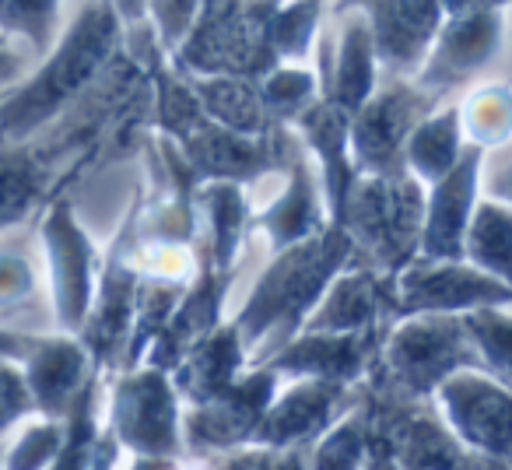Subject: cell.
Wrapping results in <instances>:
<instances>
[{"mask_svg":"<svg viewBox=\"0 0 512 470\" xmlns=\"http://www.w3.org/2000/svg\"><path fill=\"white\" fill-rule=\"evenodd\" d=\"M0 95H4V88H0Z\"/></svg>","mask_w":512,"mask_h":470,"instance_id":"b9f144b4","label":"cell"},{"mask_svg":"<svg viewBox=\"0 0 512 470\" xmlns=\"http://www.w3.org/2000/svg\"><path fill=\"white\" fill-rule=\"evenodd\" d=\"M481 306H512V288L477 271L467 260L418 257L393 278V316L449 313L463 316Z\"/></svg>","mask_w":512,"mask_h":470,"instance_id":"9c48e42d","label":"cell"},{"mask_svg":"<svg viewBox=\"0 0 512 470\" xmlns=\"http://www.w3.org/2000/svg\"><path fill=\"white\" fill-rule=\"evenodd\" d=\"M505 32H509L505 8L446 18L421 71L414 74V85L432 95L435 102L474 85L505 53Z\"/></svg>","mask_w":512,"mask_h":470,"instance_id":"52a82bcc","label":"cell"},{"mask_svg":"<svg viewBox=\"0 0 512 470\" xmlns=\"http://www.w3.org/2000/svg\"><path fill=\"white\" fill-rule=\"evenodd\" d=\"M92 351L81 337L67 334H39L29 337L22 355L25 383H29L32 404L43 418H71V411L92 393Z\"/></svg>","mask_w":512,"mask_h":470,"instance_id":"5bb4252c","label":"cell"},{"mask_svg":"<svg viewBox=\"0 0 512 470\" xmlns=\"http://www.w3.org/2000/svg\"><path fill=\"white\" fill-rule=\"evenodd\" d=\"M330 0H281L271 18V46L281 64H306L316 50Z\"/></svg>","mask_w":512,"mask_h":470,"instance_id":"f546056e","label":"cell"},{"mask_svg":"<svg viewBox=\"0 0 512 470\" xmlns=\"http://www.w3.org/2000/svg\"><path fill=\"white\" fill-rule=\"evenodd\" d=\"M425 225V186L411 172L358 176L341 211V228L355 250L365 253L372 271L397 278L418 260Z\"/></svg>","mask_w":512,"mask_h":470,"instance_id":"3957f363","label":"cell"},{"mask_svg":"<svg viewBox=\"0 0 512 470\" xmlns=\"http://www.w3.org/2000/svg\"><path fill=\"white\" fill-rule=\"evenodd\" d=\"M246 362V351H242V337L235 330V323L221 330H211L190 355L179 362L176 369V390L186 393L193 404H204V400L225 393L228 386L239 379V365Z\"/></svg>","mask_w":512,"mask_h":470,"instance_id":"603a6c76","label":"cell"},{"mask_svg":"<svg viewBox=\"0 0 512 470\" xmlns=\"http://www.w3.org/2000/svg\"><path fill=\"white\" fill-rule=\"evenodd\" d=\"M383 313H393V281H383L379 271L369 267H351L330 281L302 330H327V334L376 330Z\"/></svg>","mask_w":512,"mask_h":470,"instance_id":"44dd1931","label":"cell"},{"mask_svg":"<svg viewBox=\"0 0 512 470\" xmlns=\"http://www.w3.org/2000/svg\"><path fill=\"white\" fill-rule=\"evenodd\" d=\"M463 260L512 288V207L481 193L463 239Z\"/></svg>","mask_w":512,"mask_h":470,"instance_id":"d4e9b609","label":"cell"},{"mask_svg":"<svg viewBox=\"0 0 512 470\" xmlns=\"http://www.w3.org/2000/svg\"><path fill=\"white\" fill-rule=\"evenodd\" d=\"M113 435L137 456H169L179 446L176 383L165 369H137L113 386Z\"/></svg>","mask_w":512,"mask_h":470,"instance_id":"4fadbf2b","label":"cell"},{"mask_svg":"<svg viewBox=\"0 0 512 470\" xmlns=\"http://www.w3.org/2000/svg\"><path fill=\"white\" fill-rule=\"evenodd\" d=\"M351 253L355 243L341 225H327L320 235H309L274 253L232 320L249 362L264 365L306 327L309 313L323 299L330 281L344 271Z\"/></svg>","mask_w":512,"mask_h":470,"instance_id":"7a4b0ae2","label":"cell"},{"mask_svg":"<svg viewBox=\"0 0 512 470\" xmlns=\"http://www.w3.org/2000/svg\"><path fill=\"white\" fill-rule=\"evenodd\" d=\"M186 81H190L200 109L214 123L235 130V134L264 137L281 127V120L267 109L264 95H260V81L235 78V74H200V78H186Z\"/></svg>","mask_w":512,"mask_h":470,"instance_id":"7402d4cb","label":"cell"},{"mask_svg":"<svg viewBox=\"0 0 512 470\" xmlns=\"http://www.w3.org/2000/svg\"><path fill=\"white\" fill-rule=\"evenodd\" d=\"M481 162L484 148L467 144L460 162L439 179L425 186V225H421V250L425 260H460L467 239L470 214L481 200Z\"/></svg>","mask_w":512,"mask_h":470,"instance_id":"9a60e30c","label":"cell"},{"mask_svg":"<svg viewBox=\"0 0 512 470\" xmlns=\"http://www.w3.org/2000/svg\"><path fill=\"white\" fill-rule=\"evenodd\" d=\"M481 193L498 200V204L512 207V141H505L502 148H495V151H484Z\"/></svg>","mask_w":512,"mask_h":470,"instance_id":"8d00e7d4","label":"cell"},{"mask_svg":"<svg viewBox=\"0 0 512 470\" xmlns=\"http://www.w3.org/2000/svg\"><path fill=\"white\" fill-rule=\"evenodd\" d=\"M463 148L467 141L460 127V106H435L407 137L404 165L421 186H432L460 162Z\"/></svg>","mask_w":512,"mask_h":470,"instance_id":"cb8c5ba5","label":"cell"},{"mask_svg":"<svg viewBox=\"0 0 512 470\" xmlns=\"http://www.w3.org/2000/svg\"><path fill=\"white\" fill-rule=\"evenodd\" d=\"M46 186L43 158L25 144H0V232L18 228L39 204Z\"/></svg>","mask_w":512,"mask_h":470,"instance_id":"4316f807","label":"cell"},{"mask_svg":"<svg viewBox=\"0 0 512 470\" xmlns=\"http://www.w3.org/2000/svg\"><path fill=\"white\" fill-rule=\"evenodd\" d=\"M372 355V330L327 334V330H302L281 351H274L264 369L292 379H327L351 383L365 372Z\"/></svg>","mask_w":512,"mask_h":470,"instance_id":"ac0fdd59","label":"cell"},{"mask_svg":"<svg viewBox=\"0 0 512 470\" xmlns=\"http://www.w3.org/2000/svg\"><path fill=\"white\" fill-rule=\"evenodd\" d=\"M67 428L57 418L25 425L11 442H4V470H50L64 449Z\"/></svg>","mask_w":512,"mask_h":470,"instance_id":"d6a6232c","label":"cell"},{"mask_svg":"<svg viewBox=\"0 0 512 470\" xmlns=\"http://www.w3.org/2000/svg\"><path fill=\"white\" fill-rule=\"evenodd\" d=\"M211 4L214 0H151L148 25H151V32H155L158 50L172 57Z\"/></svg>","mask_w":512,"mask_h":470,"instance_id":"836d02e7","label":"cell"},{"mask_svg":"<svg viewBox=\"0 0 512 470\" xmlns=\"http://www.w3.org/2000/svg\"><path fill=\"white\" fill-rule=\"evenodd\" d=\"M36 67V57L0 29V88H11Z\"/></svg>","mask_w":512,"mask_h":470,"instance_id":"74e56055","label":"cell"},{"mask_svg":"<svg viewBox=\"0 0 512 470\" xmlns=\"http://www.w3.org/2000/svg\"><path fill=\"white\" fill-rule=\"evenodd\" d=\"M29 414H36V404H32L22 362L8 351H0V442Z\"/></svg>","mask_w":512,"mask_h":470,"instance_id":"e575fe53","label":"cell"},{"mask_svg":"<svg viewBox=\"0 0 512 470\" xmlns=\"http://www.w3.org/2000/svg\"><path fill=\"white\" fill-rule=\"evenodd\" d=\"M43 253L57 330L78 334L95 302V243L67 200H57L43 218Z\"/></svg>","mask_w":512,"mask_h":470,"instance_id":"30bf717a","label":"cell"},{"mask_svg":"<svg viewBox=\"0 0 512 470\" xmlns=\"http://www.w3.org/2000/svg\"><path fill=\"white\" fill-rule=\"evenodd\" d=\"M344 390H348V383H327V379H295L281 393L274 390L253 439L271 442V446L313 439L323 428L334 425L337 407L344 404Z\"/></svg>","mask_w":512,"mask_h":470,"instance_id":"ffe728a7","label":"cell"},{"mask_svg":"<svg viewBox=\"0 0 512 470\" xmlns=\"http://www.w3.org/2000/svg\"><path fill=\"white\" fill-rule=\"evenodd\" d=\"M439 102L407 78H383L362 109L351 116V162L358 176L407 172L404 148L411 130Z\"/></svg>","mask_w":512,"mask_h":470,"instance_id":"8992f818","label":"cell"},{"mask_svg":"<svg viewBox=\"0 0 512 470\" xmlns=\"http://www.w3.org/2000/svg\"><path fill=\"white\" fill-rule=\"evenodd\" d=\"M502 8H512V0H442L446 18L477 15V11H502Z\"/></svg>","mask_w":512,"mask_h":470,"instance_id":"f35d334b","label":"cell"},{"mask_svg":"<svg viewBox=\"0 0 512 470\" xmlns=\"http://www.w3.org/2000/svg\"><path fill=\"white\" fill-rule=\"evenodd\" d=\"M463 327L481 358V369L512 390V306H481L463 313Z\"/></svg>","mask_w":512,"mask_h":470,"instance_id":"4dcf8cb0","label":"cell"},{"mask_svg":"<svg viewBox=\"0 0 512 470\" xmlns=\"http://www.w3.org/2000/svg\"><path fill=\"white\" fill-rule=\"evenodd\" d=\"M0 470H4V442H0Z\"/></svg>","mask_w":512,"mask_h":470,"instance_id":"60d3db41","label":"cell"},{"mask_svg":"<svg viewBox=\"0 0 512 470\" xmlns=\"http://www.w3.org/2000/svg\"><path fill=\"white\" fill-rule=\"evenodd\" d=\"M344 8H358L369 22L383 78L414 81L446 22L442 0H334V11Z\"/></svg>","mask_w":512,"mask_h":470,"instance_id":"8fae6325","label":"cell"},{"mask_svg":"<svg viewBox=\"0 0 512 470\" xmlns=\"http://www.w3.org/2000/svg\"><path fill=\"white\" fill-rule=\"evenodd\" d=\"M449 435L491 460H512V390L481 365L460 369L435 390Z\"/></svg>","mask_w":512,"mask_h":470,"instance_id":"ba28073f","label":"cell"},{"mask_svg":"<svg viewBox=\"0 0 512 470\" xmlns=\"http://www.w3.org/2000/svg\"><path fill=\"white\" fill-rule=\"evenodd\" d=\"M316 78L320 95L355 116L369 102V95L379 88L376 46H372L369 22L358 8L334 11V25L316 36Z\"/></svg>","mask_w":512,"mask_h":470,"instance_id":"7c38bea8","label":"cell"},{"mask_svg":"<svg viewBox=\"0 0 512 470\" xmlns=\"http://www.w3.org/2000/svg\"><path fill=\"white\" fill-rule=\"evenodd\" d=\"M260 95L281 123H292L309 102L320 99V78L302 64H278L260 78Z\"/></svg>","mask_w":512,"mask_h":470,"instance_id":"1f68e13d","label":"cell"},{"mask_svg":"<svg viewBox=\"0 0 512 470\" xmlns=\"http://www.w3.org/2000/svg\"><path fill=\"white\" fill-rule=\"evenodd\" d=\"M463 141L484 151L512 141V85H481L460 106Z\"/></svg>","mask_w":512,"mask_h":470,"instance_id":"f1b7e54d","label":"cell"},{"mask_svg":"<svg viewBox=\"0 0 512 470\" xmlns=\"http://www.w3.org/2000/svg\"><path fill=\"white\" fill-rule=\"evenodd\" d=\"M362 428L358 421H341L327 432V439L316 449V470H355L358 460H362Z\"/></svg>","mask_w":512,"mask_h":470,"instance_id":"d590c367","label":"cell"},{"mask_svg":"<svg viewBox=\"0 0 512 470\" xmlns=\"http://www.w3.org/2000/svg\"><path fill=\"white\" fill-rule=\"evenodd\" d=\"M200 211L207 221V253H211L214 271L228 274L232 271L235 250H239L242 228H246V193L242 183L232 179H211V183L200 190Z\"/></svg>","mask_w":512,"mask_h":470,"instance_id":"484cf974","label":"cell"},{"mask_svg":"<svg viewBox=\"0 0 512 470\" xmlns=\"http://www.w3.org/2000/svg\"><path fill=\"white\" fill-rule=\"evenodd\" d=\"M123 39L127 25L113 0H78L50 53L0 95V144H29L57 123L102 78Z\"/></svg>","mask_w":512,"mask_h":470,"instance_id":"6da1fadb","label":"cell"},{"mask_svg":"<svg viewBox=\"0 0 512 470\" xmlns=\"http://www.w3.org/2000/svg\"><path fill=\"white\" fill-rule=\"evenodd\" d=\"M57 327L46 271H39L36 250L15 228L0 232V334L39 337Z\"/></svg>","mask_w":512,"mask_h":470,"instance_id":"2e32d148","label":"cell"},{"mask_svg":"<svg viewBox=\"0 0 512 470\" xmlns=\"http://www.w3.org/2000/svg\"><path fill=\"white\" fill-rule=\"evenodd\" d=\"M379 365L386 372V383H393L407 397L435 393L453 372L481 365L470 334L463 327V316L449 313H414L400 316L390 330Z\"/></svg>","mask_w":512,"mask_h":470,"instance_id":"5b68a950","label":"cell"},{"mask_svg":"<svg viewBox=\"0 0 512 470\" xmlns=\"http://www.w3.org/2000/svg\"><path fill=\"white\" fill-rule=\"evenodd\" d=\"M323 211H327L323 183L313 179L306 148L295 144L292 158H288V165H285V186L274 193L271 204H267L264 211L256 214V225L264 228L274 253H278V250H285V246L309 239V235H320L323 228H327Z\"/></svg>","mask_w":512,"mask_h":470,"instance_id":"d6986e66","label":"cell"},{"mask_svg":"<svg viewBox=\"0 0 512 470\" xmlns=\"http://www.w3.org/2000/svg\"><path fill=\"white\" fill-rule=\"evenodd\" d=\"M292 123L302 148L320 165V183L323 193H327L330 225H341L344 200H348L351 186L358 179L355 162H351V113H344L341 106H334V102L320 95Z\"/></svg>","mask_w":512,"mask_h":470,"instance_id":"e0dca14e","label":"cell"},{"mask_svg":"<svg viewBox=\"0 0 512 470\" xmlns=\"http://www.w3.org/2000/svg\"><path fill=\"white\" fill-rule=\"evenodd\" d=\"M127 470H172V463L162 460V456H137Z\"/></svg>","mask_w":512,"mask_h":470,"instance_id":"ab89813d","label":"cell"},{"mask_svg":"<svg viewBox=\"0 0 512 470\" xmlns=\"http://www.w3.org/2000/svg\"><path fill=\"white\" fill-rule=\"evenodd\" d=\"M278 4L281 0H214L172 53V67L186 78L235 74L260 81L281 64L271 46V18Z\"/></svg>","mask_w":512,"mask_h":470,"instance_id":"277c9868","label":"cell"},{"mask_svg":"<svg viewBox=\"0 0 512 470\" xmlns=\"http://www.w3.org/2000/svg\"><path fill=\"white\" fill-rule=\"evenodd\" d=\"M78 0H0V29L32 57H46Z\"/></svg>","mask_w":512,"mask_h":470,"instance_id":"83f0119b","label":"cell"}]
</instances>
